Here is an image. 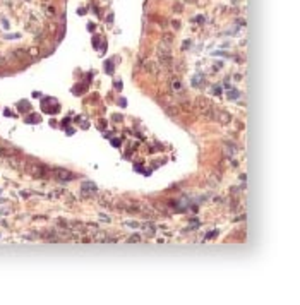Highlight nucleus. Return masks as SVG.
<instances>
[{
    "mask_svg": "<svg viewBox=\"0 0 300 305\" xmlns=\"http://www.w3.org/2000/svg\"><path fill=\"white\" fill-rule=\"evenodd\" d=\"M57 173L62 177V180H70V178H72V173L65 172V170H57Z\"/></svg>",
    "mask_w": 300,
    "mask_h": 305,
    "instance_id": "obj_1",
    "label": "nucleus"
}]
</instances>
